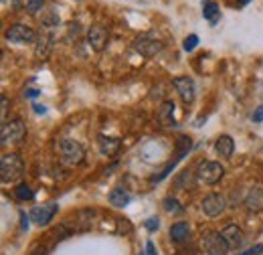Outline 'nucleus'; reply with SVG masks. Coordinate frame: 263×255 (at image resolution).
Listing matches in <instances>:
<instances>
[{
    "mask_svg": "<svg viewBox=\"0 0 263 255\" xmlns=\"http://www.w3.org/2000/svg\"><path fill=\"white\" fill-rule=\"evenodd\" d=\"M23 172H25V164H23V158L18 154L12 152V154H4L0 158V178L4 185L21 180Z\"/></svg>",
    "mask_w": 263,
    "mask_h": 255,
    "instance_id": "nucleus-1",
    "label": "nucleus"
},
{
    "mask_svg": "<svg viewBox=\"0 0 263 255\" xmlns=\"http://www.w3.org/2000/svg\"><path fill=\"white\" fill-rule=\"evenodd\" d=\"M59 156H61V162L65 164V166H79L83 158H85V150H83V146L79 144V142H75V140H63L61 144H59Z\"/></svg>",
    "mask_w": 263,
    "mask_h": 255,
    "instance_id": "nucleus-2",
    "label": "nucleus"
},
{
    "mask_svg": "<svg viewBox=\"0 0 263 255\" xmlns=\"http://www.w3.org/2000/svg\"><path fill=\"white\" fill-rule=\"evenodd\" d=\"M225 176V166L215 160H204L197 168V178L204 185H217Z\"/></svg>",
    "mask_w": 263,
    "mask_h": 255,
    "instance_id": "nucleus-3",
    "label": "nucleus"
},
{
    "mask_svg": "<svg viewBox=\"0 0 263 255\" xmlns=\"http://www.w3.org/2000/svg\"><path fill=\"white\" fill-rule=\"evenodd\" d=\"M27 136V126L21 118L16 120H10V122H4L0 128V138H2V144H21Z\"/></svg>",
    "mask_w": 263,
    "mask_h": 255,
    "instance_id": "nucleus-4",
    "label": "nucleus"
},
{
    "mask_svg": "<svg viewBox=\"0 0 263 255\" xmlns=\"http://www.w3.org/2000/svg\"><path fill=\"white\" fill-rule=\"evenodd\" d=\"M202 247L209 255H227L231 249L221 231H204L202 233Z\"/></svg>",
    "mask_w": 263,
    "mask_h": 255,
    "instance_id": "nucleus-5",
    "label": "nucleus"
},
{
    "mask_svg": "<svg viewBox=\"0 0 263 255\" xmlns=\"http://www.w3.org/2000/svg\"><path fill=\"white\" fill-rule=\"evenodd\" d=\"M4 37H6L8 43H14V45H27V43L36 41L34 29L27 27V25H12V27H8Z\"/></svg>",
    "mask_w": 263,
    "mask_h": 255,
    "instance_id": "nucleus-6",
    "label": "nucleus"
},
{
    "mask_svg": "<svg viewBox=\"0 0 263 255\" xmlns=\"http://www.w3.org/2000/svg\"><path fill=\"white\" fill-rule=\"evenodd\" d=\"M225 209H227V203H225V198H223L221 194H217V192L204 196V201H202V213H204L206 217H213V219H215V217L223 215Z\"/></svg>",
    "mask_w": 263,
    "mask_h": 255,
    "instance_id": "nucleus-7",
    "label": "nucleus"
},
{
    "mask_svg": "<svg viewBox=\"0 0 263 255\" xmlns=\"http://www.w3.org/2000/svg\"><path fill=\"white\" fill-rule=\"evenodd\" d=\"M53 51V34L49 31H41L34 41V57L39 61H47Z\"/></svg>",
    "mask_w": 263,
    "mask_h": 255,
    "instance_id": "nucleus-8",
    "label": "nucleus"
},
{
    "mask_svg": "<svg viewBox=\"0 0 263 255\" xmlns=\"http://www.w3.org/2000/svg\"><path fill=\"white\" fill-rule=\"evenodd\" d=\"M172 85H174V89L178 92L180 99L186 105L195 101V81L191 77H174L172 79Z\"/></svg>",
    "mask_w": 263,
    "mask_h": 255,
    "instance_id": "nucleus-9",
    "label": "nucleus"
},
{
    "mask_svg": "<svg viewBox=\"0 0 263 255\" xmlns=\"http://www.w3.org/2000/svg\"><path fill=\"white\" fill-rule=\"evenodd\" d=\"M57 203H47V205H41V207H34L33 213H31V219H33V223L36 225H49L53 221V217L57 215Z\"/></svg>",
    "mask_w": 263,
    "mask_h": 255,
    "instance_id": "nucleus-10",
    "label": "nucleus"
},
{
    "mask_svg": "<svg viewBox=\"0 0 263 255\" xmlns=\"http://www.w3.org/2000/svg\"><path fill=\"white\" fill-rule=\"evenodd\" d=\"M134 49H136L140 55H144V57H156V55L164 49V45H162L160 41H154V39L142 37V39H138V41L134 43Z\"/></svg>",
    "mask_w": 263,
    "mask_h": 255,
    "instance_id": "nucleus-11",
    "label": "nucleus"
},
{
    "mask_svg": "<svg viewBox=\"0 0 263 255\" xmlns=\"http://www.w3.org/2000/svg\"><path fill=\"white\" fill-rule=\"evenodd\" d=\"M87 43H89V47L93 49V51H103L105 49V45H107V31L103 29V27H99V25H93V27H89L87 29Z\"/></svg>",
    "mask_w": 263,
    "mask_h": 255,
    "instance_id": "nucleus-12",
    "label": "nucleus"
},
{
    "mask_svg": "<svg viewBox=\"0 0 263 255\" xmlns=\"http://www.w3.org/2000/svg\"><path fill=\"white\" fill-rule=\"evenodd\" d=\"M221 233H223L225 241L229 243L231 249H239V247H243V243H245V233H243L237 225H227Z\"/></svg>",
    "mask_w": 263,
    "mask_h": 255,
    "instance_id": "nucleus-13",
    "label": "nucleus"
},
{
    "mask_svg": "<svg viewBox=\"0 0 263 255\" xmlns=\"http://www.w3.org/2000/svg\"><path fill=\"white\" fill-rule=\"evenodd\" d=\"M98 144H99L101 154H105V156H116V154L120 152V148H122V142H120L118 138L103 136V134L98 138Z\"/></svg>",
    "mask_w": 263,
    "mask_h": 255,
    "instance_id": "nucleus-14",
    "label": "nucleus"
},
{
    "mask_svg": "<svg viewBox=\"0 0 263 255\" xmlns=\"http://www.w3.org/2000/svg\"><path fill=\"white\" fill-rule=\"evenodd\" d=\"M245 207L253 213H259L263 211V189L261 187H253L251 191L247 192L245 196Z\"/></svg>",
    "mask_w": 263,
    "mask_h": 255,
    "instance_id": "nucleus-15",
    "label": "nucleus"
},
{
    "mask_svg": "<svg viewBox=\"0 0 263 255\" xmlns=\"http://www.w3.org/2000/svg\"><path fill=\"white\" fill-rule=\"evenodd\" d=\"M215 152L221 156V158H231L233 152H235V142L231 136H219L217 142H215Z\"/></svg>",
    "mask_w": 263,
    "mask_h": 255,
    "instance_id": "nucleus-16",
    "label": "nucleus"
},
{
    "mask_svg": "<svg viewBox=\"0 0 263 255\" xmlns=\"http://www.w3.org/2000/svg\"><path fill=\"white\" fill-rule=\"evenodd\" d=\"M158 122L164 128H174L176 120H174V101H164L158 110Z\"/></svg>",
    "mask_w": 263,
    "mask_h": 255,
    "instance_id": "nucleus-17",
    "label": "nucleus"
},
{
    "mask_svg": "<svg viewBox=\"0 0 263 255\" xmlns=\"http://www.w3.org/2000/svg\"><path fill=\"white\" fill-rule=\"evenodd\" d=\"M189 233H191V227H189V223H184V221L174 223L170 227V239H172L174 243H182V241L189 237Z\"/></svg>",
    "mask_w": 263,
    "mask_h": 255,
    "instance_id": "nucleus-18",
    "label": "nucleus"
},
{
    "mask_svg": "<svg viewBox=\"0 0 263 255\" xmlns=\"http://www.w3.org/2000/svg\"><path fill=\"white\" fill-rule=\"evenodd\" d=\"M130 201H132V194L128 191H124V189H114V191L109 192V205H111V207L122 209V207H126Z\"/></svg>",
    "mask_w": 263,
    "mask_h": 255,
    "instance_id": "nucleus-19",
    "label": "nucleus"
},
{
    "mask_svg": "<svg viewBox=\"0 0 263 255\" xmlns=\"http://www.w3.org/2000/svg\"><path fill=\"white\" fill-rule=\"evenodd\" d=\"M202 16H204L211 25H215V23L221 19L219 4H217V2H213V0H204V2H202Z\"/></svg>",
    "mask_w": 263,
    "mask_h": 255,
    "instance_id": "nucleus-20",
    "label": "nucleus"
},
{
    "mask_svg": "<svg viewBox=\"0 0 263 255\" xmlns=\"http://www.w3.org/2000/svg\"><path fill=\"white\" fill-rule=\"evenodd\" d=\"M162 207H164L166 213H174V215L182 213V207H180V203L174 196H166L164 201H162Z\"/></svg>",
    "mask_w": 263,
    "mask_h": 255,
    "instance_id": "nucleus-21",
    "label": "nucleus"
},
{
    "mask_svg": "<svg viewBox=\"0 0 263 255\" xmlns=\"http://www.w3.org/2000/svg\"><path fill=\"white\" fill-rule=\"evenodd\" d=\"M14 196H16L18 201H31V198L34 196V192L31 191V187H29V185H25V183H23V185H18V187L14 189Z\"/></svg>",
    "mask_w": 263,
    "mask_h": 255,
    "instance_id": "nucleus-22",
    "label": "nucleus"
},
{
    "mask_svg": "<svg viewBox=\"0 0 263 255\" xmlns=\"http://www.w3.org/2000/svg\"><path fill=\"white\" fill-rule=\"evenodd\" d=\"M43 4H45V0H27V12L33 16L39 14L43 10Z\"/></svg>",
    "mask_w": 263,
    "mask_h": 255,
    "instance_id": "nucleus-23",
    "label": "nucleus"
},
{
    "mask_svg": "<svg viewBox=\"0 0 263 255\" xmlns=\"http://www.w3.org/2000/svg\"><path fill=\"white\" fill-rule=\"evenodd\" d=\"M198 45V37L197 34H191V37H186L184 39V43H182V47H184V51L186 53H191V51H195Z\"/></svg>",
    "mask_w": 263,
    "mask_h": 255,
    "instance_id": "nucleus-24",
    "label": "nucleus"
},
{
    "mask_svg": "<svg viewBox=\"0 0 263 255\" xmlns=\"http://www.w3.org/2000/svg\"><path fill=\"white\" fill-rule=\"evenodd\" d=\"M144 227H146L148 231H158V229H160V219H158V217H150V219H146Z\"/></svg>",
    "mask_w": 263,
    "mask_h": 255,
    "instance_id": "nucleus-25",
    "label": "nucleus"
},
{
    "mask_svg": "<svg viewBox=\"0 0 263 255\" xmlns=\"http://www.w3.org/2000/svg\"><path fill=\"white\" fill-rule=\"evenodd\" d=\"M6 114H8V97L2 96V124L6 122Z\"/></svg>",
    "mask_w": 263,
    "mask_h": 255,
    "instance_id": "nucleus-26",
    "label": "nucleus"
},
{
    "mask_svg": "<svg viewBox=\"0 0 263 255\" xmlns=\"http://www.w3.org/2000/svg\"><path fill=\"white\" fill-rule=\"evenodd\" d=\"M263 253V245H255L253 249H247V251H243V253H239V255H259Z\"/></svg>",
    "mask_w": 263,
    "mask_h": 255,
    "instance_id": "nucleus-27",
    "label": "nucleus"
},
{
    "mask_svg": "<svg viewBox=\"0 0 263 255\" xmlns=\"http://www.w3.org/2000/svg\"><path fill=\"white\" fill-rule=\"evenodd\" d=\"M253 122H263V105H259L253 114Z\"/></svg>",
    "mask_w": 263,
    "mask_h": 255,
    "instance_id": "nucleus-28",
    "label": "nucleus"
},
{
    "mask_svg": "<svg viewBox=\"0 0 263 255\" xmlns=\"http://www.w3.org/2000/svg\"><path fill=\"white\" fill-rule=\"evenodd\" d=\"M146 253H148V255H158V253H156V249H154V243H152V241H148V243H146Z\"/></svg>",
    "mask_w": 263,
    "mask_h": 255,
    "instance_id": "nucleus-29",
    "label": "nucleus"
},
{
    "mask_svg": "<svg viewBox=\"0 0 263 255\" xmlns=\"http://www.w3.org/2000/svg\"><path fill=\"white\" fill-rule=\"evenodd\" d=\"M10 2V6H14V8H21L23 6V0H8Z\"/></svg>",
    "mask_w": 263,
    "mask_h": 255,
    "instance_id": "nucleus-30",
    "label": "nucleus"
},
{
    "mask_svg": "<svg viewBox=\"0 0 263 255\" xmlns=\"http://www.w3.org/2000/svg\"><path fill=\"white\" fill-rule=\"evenodd\" d=\"M25 96H27V97H36V96H39V92H36V89H29V92H25Z\"/></svg>",
    "mask_w": 263,
    "mask_h": 255,
    "instance_id": "nucleus-31",
    "label": "nucleus"
},
{
    "mask_svg": "<svg viewBox=\"0 0 263 255\" xmlns=\"http://www.w3.org/2000/svg\"><path fill=\"white\" fill-rule=\"evenodd\" d=\"M34 110H36V114H45V112H47L43 105H34Z\"/></svg>",
    "mask_w": 263,
    "mask_h": 255,
    "instance_id": "nucleus-32",
    "label": "nucleus"
},
{
    "mask_svg": "<svg viewBox=\"0 0 263 255\" xmlns=\"http://www.w3.org/2000/svg\"><path fill=\"white\" fill-rule=\"evenodd\" d=\"M251 0H239V6H245V4H249Z\"/></svg>",
    "mask_w": 263,
    "mask_h": 255,
    "instance_id": "nucleus-33",
    "label": "nucleus"
}]
</instances>
